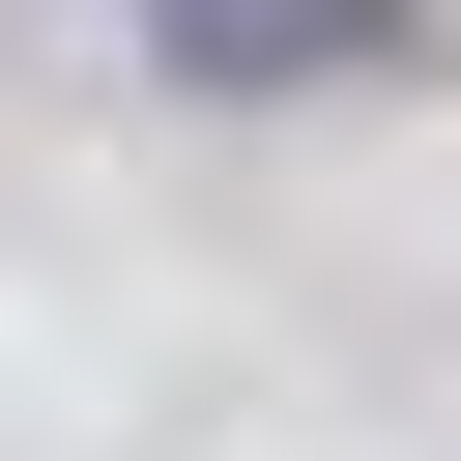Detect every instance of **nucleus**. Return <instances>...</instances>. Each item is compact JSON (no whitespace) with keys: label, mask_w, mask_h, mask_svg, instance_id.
<instances>
[{"label":"nucleus","mask_w":461,"mask_h":461,"mask_svg":"<svg viewBox=\"0 0 461 461\" xmlns=\"http://www.w3.org/2000/svg\"><path fill=\"white\" fill-rule=\"evenodd\" d=\"M173 86H317V58H403V0H144Z\"/></svg>","instance_id":"1"}]
</instances>
